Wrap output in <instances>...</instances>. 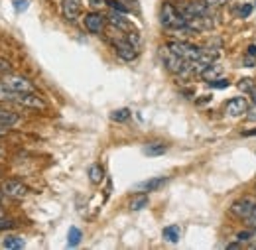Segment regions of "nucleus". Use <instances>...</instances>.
Here are the masks:
<instances>
[{
  "label": "nucleus",
  "mask_w": 256,
  "mask_h": 250,
  "mask_svg": "<svg viewBox=\"0 0 256 250\" xmlns=\"http://www.w3.org/2000/svg\"><path fill=\"white\" fill-rule=\"evenodd\" d=\"M160 24L166 30H180L188 26V18L172 2H164L160 8Z\"/></svg>",
  "instance_id": "1"
},
{
  "label": "nucleus",
  "mask_w": 256,
  "mask_h": 250,
  "mask_svg": "<svg viewBox=\"0 0 256 250\" xmlns=\"http://www.w3.org/2000/svg\"><path fill=\"white\" fill-rule=\"evenodd\" d=\"M168 48H170L174 54H178L182 60H186V62H197V60L203 56V50L197 48V46H193V44H190V42H170Z\"/></svg>",
  "instance_id": "2"
},
{
  "label": "nucleus",
  "mask_w": 256,
  "mask_h": 250,
  "mask_svg": "<svg viewBox=\"0 0 256 250\" xmlns=\"http://www.w3.org/2000/svg\"><path fill=\"white\" fill-rule=\"evenodd\" d=\"M230 213L236 215L238 219L248 220L252 226L256 224V203L248 201V199H238L230 205Z\"/></svg>",
  "instance_id": "3"
},
{
  "label": "nucleus",
  "mask_w": 256,
  "mask_h": 250,
  "mask_svg": "<svg viewBox=\"0 0 256 250\" xmlns=\"http://www.w3.org/2000/svg\"><path fill=\"white\" fill-rule=\"evenodd\" d=\"M12 91L16 94H22V93H34L36 91V87H34V83L30 79H26V77H22V75H4V79H2Z\"/></svg>",
  "instance_id": "4"
},
{
  "label": "nucleus",
  "mask_w": 256,
  "mask_h": 250,
  "mask_svg": "<svg viewBox=\"0 0 256 250\" xmlns=\"http://www.w3.org/2000/svg\"><path fill=\"white\" fill-rule=\"evenodd\" d=\"M160 58L170 73H178V75H180L182 69H184V65H186V60H182V58H180L178 54H174L170 48H162Z\"/></svg>",
  "instance_id": "5"
},
{
  "label": "nucleus",
  "mask_w": 256,
  "mask_h": 250,
  "mask_svg": "<svg viewBox=\"0 0 256 250\" xmlns=\"http://www.w3.org/2000/svg\"><path fill=\"white\" fill-rule=\"evenodd\" d=\"M2 193L10 199H24L30 193V189L18 180H8V182L2 184Z\"/></svg>",
  "instance_id": "6"
},
{
  "label": "nucleus",
  "mask_w": 256,
  "mask_h": 250,
  "mask_svg": "<svg viewBox=\"0 0 256 250\" xmlns=\"http://www.w3.org/2000/svg\"><path fill=\"white\" fill-rule=\"evenodd\" d=\"M14 102H16V104H20V106H26V108H34V110H44V108H46L44 98H42V96H38L36 91H34V93L18 94Z\"/></svg>",
  "instance_id": "7"
},
{
  "label": "nucleus",
  "mask_w": 256,
  "mask_h": 250,
  "mask_svg": "<svg viewBox=\"0 0 256 250\" xmlns=\"http://www.w3.org/2000/svg\"><path fill=\"white\" fill-rule=\"evenodd\" d=\"M114 50H116V56L122 62H134L136 56H138V48L132 46L128 40H116L114 42Z\"/></svg>",
  "instance_id": "8"
},
{
  "label": "nucleus",
  "mask_w": 256,
  "mask_h": 250,
  "mask_svg": "<svg viewBox=\"0 0 256 250\" xmlns=\"http://www.w3.org/2000/svg\"><path fill=\"white\" fill-rule=\"evenodd\" d=\"M62 14L67 22H77L81 16V0H64Z\"/></svg>",
  "instance_id": "9"
},
{
  "label": "nucleus",
  "mask_w": 256,
  "mask_h": 250,
  "mask_svg": "<svg viewBox=\"0 0 256 250\" xmlns=\"http://www.w3.org/2000/svg\"><path fill=\"white\" fill-rule=\"evenodd\" d=\"M83 24L91 34H102V30H104V16L98 14V12H89V14H85Z\"/></svg>",
  "instance_id": "10"
},
{
  "label": "nucleus",
  "mask_w": 256,
  "mask_h": 250,
  "mask_svg": "<svg viewBox=\"0 0 256 250\" xmlns=\"http://www.w3.org/2000/svg\"><path fill=\"white\" fill-rule=\"evenodd\" d=\"M248 110V102L244 96H234L226 102V114L228 116H240Z\"/></svg>",
  "instance_id": "11"
},
{
  "label": "nucleus",
  "mask_w": 256,
  "mask_h": 250,
  "mask_svg": "<svg viewBox=\"0 0 256 250\" xmlns=\"http://www.w3.org/2000/svg\"><path fill=\"white\" fill-rule=\"evenodd\" d=\"M168 184V178H150V180H144L140 184L134 186V191H142V193H150V191H158Z\"/></svg>",
  "instance_id": "12"
},
{
  "label": "nucleus",
  "mask_w": 256,
  "mask_h": 250,
  "mask_svg": "<svg viewBox=\"0 0 256 250\" xmlns=\"http://www.w3.org/2000/svg\"><path fill=\"white\" fill-rule=\"evenodd\" d=\"M0 246L6 250H20L26 246V240H24V236H20V234H6V236L0 240Z\"/></svg>",
  "instance_id": "13"
},
{
  "label": "nucleus",
  "mask_w": 256,
  "mask_h": 250,
  "mask_svg": "<svg viewBox=\"0 0 256 250\" xmlns=\"http://www.w3.org/2000/svg\"><path fill=\"white\" fill-rule=\"evenodd\" d=\"M108 24L110 26H114V28H118V30L126 32L130 28V24H128V20L122 16V12H116V10H112L110 14H108Z\"/></svg>",
  "instance_id": "14"
},
{
  "label": "nucleus",
  "mask_w": 256,
  "mask_h": 250,
  "mask_svg": "<svg viewBox=\"0 0 256 250\" xmlns=\"http://www.w3.org/2000/svg\"><path fill=\"white\" fill-rule=\"evenodd\" d=\"M223 75V67L221 65H217V63H211V65H207L203 71H201V77L205 79V81H215V79H219Z\"/></svg>",
  "instance_id": "15"
},
{
  "label": "nucleus",
  "mask_w": 256,
  "mask_h": 250,
  "mask_svg": "<svg viewBox=\"0 0 256 250\" xmlns=\"http://www.w3.org/2000/svg\"><path fill=\"white\" fill-rule=\"evenodd\" d=\"M162 236H164V240L176 244V242H180V238H182V230H180L178 224H170V226H166V228L162 230Z\"/></svg>",
  "instance_id": "16"
},
{
  "label": "nucleus",
  "mask_w": 256,
  "mask_h": 250,
  "mask_svg": "<svg viewBox=\"0 0 256 250\" xmlns=\"http://www.w3.org/2000/svg\"><path fill=\"white\" fill-rule=\"evenodd\" d=\"M148 203H150L148 195H146V193H138V195H134V197L130 199L128 207H130V211H142L144 207H148Z\"/></svg>",
  "instance_id": "17"
},
{
  "label": "nucleus",
  "mask_w": 256,
  "mask_h": 250,
  "mask_svg": "<svg viewBox=\"0 0 256 250\" xmlns=\"http://www.w3.org/2000/svg\"><path fill=\"white\" fill-rule=\"evenodd\" d=\"M168 152V144H162V142H154V144H148L144 148V154L146 156H162Z\"/></svg>",
  "instance_id": "18"
},
{
  "label": "nucleus",
  "mask_w": 256,
  "mask_h": 250,
  "mask_svg": "<svg viewBox=\"0 0 256 250\" xmlns=\"http://www.w3.org/2000/svg\"><path fill=\"white\" fill-rule=\"evenodd\" d=\"M102 180H104V170H102L98 164H93V166L89 168V182L98 186Z\"/></svg>",
  "instance_id": "19"
},
{
  "label": "nucleus",
  "mask_w": 256,
  "mask_h": 250,
  "mask_svg": "<svg viewBox=\"0 0 256 250\" xmlns=\"http://www.w3.org/2000/svg\"><path fill=\"white\" fill-rule=\"evenodd\" d=\"M81 236H83V232H81L77 226H71V228H69V232H67V246H69V248L79 246Z\"/></svg>",
  "instance_id": "20"
},
{
  "label": "nucleus",
  "mask_w": 256,
  "mask_h": 250,
  "mask_svg": "<svg viewBox=\"0 0 256 250\" xmlns=\"http://www.w3.org/2000/svg\"><path fill=\"white\" fill-rule=\"evenodd\" d=\"M110 118L114 122H126L128 118H130V108H118V110H114L110 114Z\"/></svg>",
  "instance_id": "21"
},
{
  "label": "nucleus",
  "mask_w": 256,
  "mask_h": 250,
  "mask_svg": "<svg viewBox=\"0 0 256 250\" xmlns=\"http://www.w3.org/2000/svg\"><path fill=\"white\" fill-rule=\"evenodd\" d=\"M238 89H240L242 93H252L256 89L254 81H252V79H240V81H238Z\"/></svg>",
  "instance_id": "22"
},
{
  "label": "nucleus",
  "mask_w": 256,
  "mask_h": 250,
  "mask_svg": "<svg viewBox=\"0 0 256 250\" xmlns=\"http://www.w3.org/2000/svg\"><path fill=\"white\" fill-rule=\"evenodd\" d=\"M106 4H108L112 10H116V12H122V14H126L128 12V6L126 4H122L120 0H106Z\"/></svg>",
  "instance_id": "23"
},
{
  "label": "nucleus",
  "mask_w": 256,
  "mask_h": 250,
  "mask_svg": "<svg viewBox=\"0 0 256 250\" xmlns=\"http://www.w3.org/2000/svg\"><path fill=\"white\" fill-rule=\"evenodd\" d=\"M250 12H252V4H242V6H240V10H238L240 18H246V16H250Z\"/></svg>",
  "instance_id": "24"
},
{
  "label": "nucleus",
  "mask_w": 256,
  "mask_h": 250,
  "mask_svg": "<svg viewBox=\"0 0 256 250\" xmlns=\"http://www.w3.org/2000/svg\"><path fill=\"white\" fill-rule=\"evenodd\" d=\"M14 8H16V12L28 10V0H14Z\"/></svg>",
  "instance_id": "25"
},
{
  "label": "nucleus",
  "mask_w": 256,
  "mask_h": 250,
  "mask_svg": "<svg viewBox=\"0 0 256 250\" xmlns=\"http://www.w3.org/2000/svg\"><path fill=\"white\" fill-rule=\"evenodd\" d=\"M14 226H16V222H14V220L0 219V230H10V228H14Z\"/></svg>",
  "instance_id": "26"
},
{
  "label": "nucleus",
  "mask_w": 256,
  "mask_h": 250,
  "mask_svg": "<svg viewBox=\"0 0 256 250\" xmlns=\"http://www.w3.org/2000/svg\"><path fill=\"white\" fill-rule=\"evenodd\" d=\"M228 85V81H224V79H215V81H211V87H215V89H224Z\"/></svg>",
  "instance_id": "27"
},
{
  "label": "nucleus",
  "mask_w": 256,
  "mask_h": 250,
  "mask_svg": "<svg viewBox=\"0 0 256 250\" xmlns=\"http://www.w3.org/2000/svg\"><path fill=\"white\" fill-rule=\"evenodd\" d=\"M246 112H248V114H246L248 120H256V102H252V106H248Z\"/></svg>",
  "instance_id": "28"
},
{
  "label": "nucleus",
  "mask_w": 256,
  "mask_h": 250,
  "mask_svg": "<svg viewBox=\"0 0 256 250\" xmlns=\"http://www.w3.org/2000/svg\"><path fill=\"white\" fill-rule=\"evenodd\" d=\"M87 4H89L91 8H100L102 4H106V0H87Z\"/></svg>",
  "instance_id": "29"
},
{
  "label": "nucleus",
  "mask_w": 256,
  "mask_h": 250,
  "mask_svg": "<svg viewBox=\"0 0 256 250\" xmlns=\"http://www.w3.org/2000/svg\"><path fill=\"white\" fill-rule=\"evenodd\" d=\"M207 6H221V4H224L226 0H203Z\"/></svg>",
  "instance_id": "30"
},
{
  "label": "nucleus",
  "mask_w": 256,
  "mask_h": 250,
  "mask_svg": "<svg viewBox=\"0 0 256 250\" xmlns=\"http://www.w3.org/2000/svg\"><path fill=\"white\" fill-rule=\"evenodd\" d=\"M248 56L256 58V46H254V44H252V46H248Z\"/></svg>",
  "instance_id": "31"
},
{
  "label": "nucleus",
  "mask_w": 256,
  "mask_h": 250,
  "mask_svg": "<svg viewBox=\"0 0 256 250\" xmlns=\"http://www.w3.org/2000/svg\"><path fill=\"white\" fill-rule=\"evenodd\" d=\"M242 136H256V130H244Z\"/></svg>",
  "instance_id": "32"
},
{
  "label": "nucleus",
  "mask_w": 256,
  "mask_h": 250,
  "mask_svg": "<svg viewBox=\"0 0 256 250\" xmlns=\"http://www.w3.org/2000/svg\"><path fill=\"white\" fill-rule=\"evenodd\" d=\"M8 132V126H4V124H0V136H4Z\"/></svg>",
  "instance_id": "33"
},
{
  "label": "nucleus",
  "mask_w": 256,
  "mask_h": 250,
  "mask_svg": "<svg viewBox=\"0 0 256 250\" xmlns=\"http://www.w3.org/2000/svg\"><path fill=\"white\" fill-rule=\"evenodd\" d=\"M2 197H4V193H2V189H0V201H2Z\"/></svg>",
  "instance_id": "34"
},
{
  "label": "nucleus",
  "mask_w": 256,
  "mask_h": 250,
  "mask_svg": "<svg viewBox=\"0 0 256 250\" xmlns=\"http://www.w3.org/2000/svg\"><path fill=\"white\" fill-rule=\"evenodd\" d=\"M254 191H256V186H254Z\"/></svg>",
  "instance_id": "35"
},
{
  "label": "nucleus",
  "mask_w": 256,
  "mask_h": 250,
  "mask_svg": "<svg viewBox=\"0 0 256 250\" xmlns=\"http://www.w3.org/2000/svg\"><path fill=\"white\" fill-rule=\"evenodd\" d=\"M254 226H256V224H254Z\"/></svg>",
  "instance_id": "36"
}]
</instances>
